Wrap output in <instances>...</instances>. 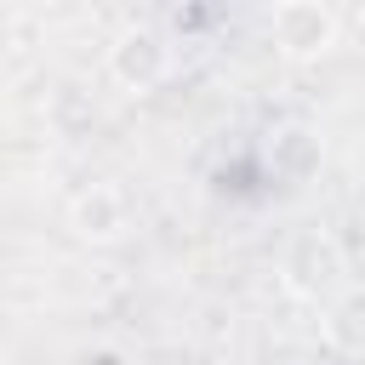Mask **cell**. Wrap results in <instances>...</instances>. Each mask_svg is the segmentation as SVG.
<instances>
[{
	"label": "cell",
	"mask_w": 365,
	"mask_h": 365,
	"mask_svg": "<svg viewBox=\"0 0 365 365\" xmlns=\"http://www.w3.org/2000/svg\"><path fill=\"white\" fill-rule=\"evenodd\" d=\"M279 285H285V297L325 308L336 291L354 285V279H348V251H342V240H336L331 228H297V234L279 245Z\"/></svg>",
	"instance_id": "1"
},
{
	"label": "cell",
	"mask_w": 365,
	"mask_h": 365,
	"mask_svg": "<svg viewBox=\"0 0 365 365\" xmlns=\"http://www.w3.org/2000/svg\"><path fill=\"white\" fill-rule=\"evenodd\" d=\"M336 34H342V17H336L331 6H319V0H279V6L268 11V40H274V51L291 57V63L325 57V51L336 46Z\"/></svg>",
	"instance_id": "2"
},
{
	"label": "cell",
	"mask_w": 365,
	"mask_h": 365,
	"mask_svg": "<svg viewBox=\"0 0 365 365\" xmlns=\"http://www.w3.org/2000/svg\"><path fill=\"white\" fill-rule=\"evenodd\" d=\"M171 63H177V51H171V40L154 29V23H131V29H120L114 34V46H108V80L120 86V91H154L165 74H171Z\"/></svg>",
	"instance_id": "3"
},
{
	"label": "cell",
	"mask_w": 365,
	"mask_h": 365,
	"mask_svg": "<svg viewBox=\"0 0 365 365\" xmlns=\"http://www.w3.org/2000/svg\"><path fill=\"white\" fill-rule=\"evenodd\" d=\"M125 222H131V205H125V194H120L114 182H91V188H80L74 205H68V228H74L80 240H91V245L120 240Z\"/></svg>",
	"instance_id": "4"
},
{
	"label": "cell",
	"mask_w": 365,
	"mask_h": 365,
	"mask_svg": "<svg viewBox=\"0 0 365 365\" xmlns=\"http://www.w3.org/2000/svg\"><path fill=\"white\" fill-rule=\"evenodd\" d=\"M325 342L348 359H365V285H348L325 302V319H319Z\"/></svg>",
	"instance_id": "5"
},
{
	"label": "cell",
	"mask_w": 365,
	"mask_h": 365,
	"mask_svg": "<svg viewBox=\"0 0 365 365\" xmlns=\"http://www.w3.org/2000/svg\"><path fill=\"white\" fill-rule=\"evenodd\" d=\"M268 160H274V171H279L285 182H308V177L325 165V143H319L308 125H279Z\"/></svg>",
	"instance_id": "6"
},
{
	"label": "cell",
	"mask_w": 365,
	"mask_h": 365,
	"mask_svg": "<svg viewBox=\"0 0 365 365\" xmlns=\"http://www.w3.org/2000/svg\"><path fill=\"white\" fill-rule=\"evenodd\" d=\"M6 51H11V23L0 17V57H6Z\"/></svg>",
	"instance_id": "7"
},
{
	"label": "cell",
	"mask_w": 365,
	"mask_h": 365,
	"mask_svg": "<svg viewBox=\"0 0 365 365\" xmlns=\"http://www.w3.org/2000/svg\"><path fill=\"white\" fill-rule=\"evenodd\" d=\"M234 365H240V359H234Z\"/></svg>",
	"instance_id": "8"
}]
</instances>
